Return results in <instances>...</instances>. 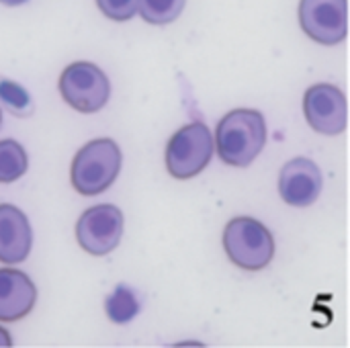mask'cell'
<instances>
[{
  "label": "cell",
  "instance_id": "6da1fadb",
  "mask_svg": "<svg viewBox=\"0 0 350 348\" xmlns=\"http://www.w3.org/2000/svg\"><path fill=\"white\" fill-rule=\"evenodd\" d=\"M215 152L228 166H250L262 152L269 129L265 115L256 109H232L215 127Z\"/></svg>",
  "mask_w": 350,
  "mask_h": 348
},
{
  "label": "cell",
  "instance_id": "7a4b0ae2",
  "mask_svg": "<svg viewBox=\"0 0 350 348\" xmlns=\"http://www.w3.org/2000/svg\"><path fill=\"white\" fill-rule=\"evenodd\" d=\"M121 150L109 137L90 139L84 144L70 166V183L84 197H94L113 187L121 170Z\"/></svg>",
  "mask_w": 350,
  "mask_h": 348
},
{
  "label": "cell",
  "instance_id": "3957f363",
  "mask_svg": "<svg viewBox=\"0 0 350 348\" xmlns=\"http://www.w3.org/2000/svg\"><path fill=\"white\" fill-rule=\"evenodd\" d=\"M221 242L228 258L242 271H262L275 258V238L271 230L250 215L230 219Z\"/></svg>",
  "mask_w": 350,
  "mask_h": 348
},
{
  "label": "cell",
  "instance_id": "277c9868",
  "mask_svg": "<svg viewBox=\"0 0 350 348\" xmlns=\"http://www.w3.org/2000/svg\"><path fill=\"white\" fill-rule=\"evenodd\" d=\"M215 152V139L209 127L201 121L183 125L166 144L164 164L172 178L189 180L201 174Z\"/></svg>",
  "mask_w": 350,
  "mask_h": 348
},
{
  "label": "cell",
  "instance_id": "5b68a950",
  "mask_svg": "<svg viewBox=\"0 0 350 348\" xmlns=\"http://www.w3.org/2000/svg\"><path fill=\"white\" fill-rule=\"evenodd\" d=\"M59 94L78 113H96L111 98L109 76L92 62H72L59 76Z\"/></svg>",
  "mask_w": 350,
  "mask_h": 348
},
{
  "label": "cell",
  "instance_id": "8992f818",
  "mask_svg": "<svg viewBox=\"0 0 350 348\" xmlns=\"http://www.w3.org/2000/svg\"><path fill=\"white\" fill-rule=\"evenodd\" d=\"M123 213L111 203L88 207L76 224V240L90 256L111 254L123 236Z\"/></svg>",
  "mask_w": 350,
  "mask_h": 348
},
{
  "label": "cell",
  "instance_id": "52a82bcc",
  "mask_svg": "<svg viewBox=\"0 0 350 348\" xmlns=\"http://www.w3.org/2000/svg\"><path fill=\"white\" fill-rule=\"evenodd\" d=\"M301 31L320 45H338L349 35V0H299Z\"/></svg>",
  "mask_w": 350,
  "mask_h": 348
},
{
  "label": "cell",
  "instance_id": "ba28073f",
  "mask_svg": "<svg viewBox=\"0 0 350 348\" xmlns=\"http://www.w3.org/2000/svg\"><path fill=\"white\" fill-rule=\"evenodd\" d=\"M304 117L322 135H340L349 123V103L342 88L332 82H318L304 94Z\"/></svg>",
  "mask_w": 350,
  "mask_h": 348
},
{
  "label": "cell",
  "instance_id": "9c48e42d",
  "mask_svg": "<svg viewBox=\"0 0 350 348\" xmlns=\"http://www.w3.org/2000/svg\"><path fill=\"white\" fill-rule=\"evenodd\" d=\"M324 187V176L320 166L310 158L289 160L279 174V195L289 207H312Z\"/></svg>",
  "mask_w": 350,
  "mask_h": 348
},
{
  "label": "cell",
  "instance_id": "30bf717a",
  "mask_svg": "<svg viewBox=\"0 0 350 348\" xmlns=\"http://www.w3.org/2000/svg\"><path fill=\"white\" fill-rule=\"evenodd\" d=\"M33 248V228L29 217L14 205H0V263L18 265Z\"/></svg>",
  "mask_w": 350,
  "mask_h": 348
},
{
  "label": "cell",
  "instance_id": "8fae6325",
  "mask_svg": "<svg viewBox=\"0 0 350 348\" xmlns=\"http://www.w3.org/2000/svg\"><path fill=\"white\" fill-rule=\"evenodd\" d=\"M37 302V287L16 269H0V322H18L27 318Z\"/></svg>",
  "mask_w": 350,
  "mask_h": 348
},
{
  "label": "cell",
  "instance_id": "7c38bea8",
  "mask_svg": "<svg viewBox=\"0 0 350 348\" xmlns=\"http://www.w3.org/2000/svg\"><path fill=\"white\" fill-rule=\"evenodd\" d=\"M29 168V156L16 139L0 142V183L8 185L18 180Z\"/></svg>",
  "mask_w": 350,
  "mask_h": 348
},
{
  "label": "cell",
  "instance_id": "4fadbf2b",
  "mask_svg": "<svg viewBox=\"0 0 350 348\" xmlns=\"http://www.w3.org/2000/svg\"><path fill=\"white\" fill-rule=\"evenodd\" d=\"M187 6V0H139L137 14L156 27L174 23Z\"/></svg>",
  "mask_w": 350,
  "mask_h": 348
},
{
  "label": "cell",
  "instance_id": "5bb4252c",
  "mask_svg": "<svg viewBox=\"0 0 350 348\" xmlns=\"http://www.w3.org/2000/svg\"><path fill=\"white\" fill-rule=\"evenodd\" d=\"M105 310H107V316H109L111 322H115V324H127V322H131L137 316L139 302H137V297L133 295V291L129 287L119 285L107 297Z\"/></svg>",
  "mask_w": 350,
  "mask_h": 348
},
{
  "label": "cell",
  "instance_id": "9a60e30c",
  "mask_svg": "<svg viewBox=\"0 0 350 348\" xmlns=\"http://www.w3.org/2000/svg\"><path fill=\"white\" fill-rule=\"evenodd\" d=\"M0 103L14 115L25 117L31 113V98L25 92V88L6 78H0Z\"/></svg>",
  "mask_w": 350,
  "mask_h": 348
},
{
  "label": "cell",
  "instance_id": "2e32d148",
  "mask_svg": "<svg viewBox=\"0 0 350 348\" xmlns=\"http://www.w3.org/2000/svg\"><path fill=\"white\" fill-rule=\"evenodd\" d=\"M98 10L117 23H125L137 14V2L139 0H94Z\"/></svg>",
  "mask_w": 350,
  "mask_h": 348
},
{
  "label": "cell",
  "instance_id": "e0dca14e",
  "mask_svg": "<svg viewBox=\"0 0 350 348\" xmlns=\"http://www.w3.org/2000/svg\"><path fill=\"white\" fill-rule=\"evenodd\" d=\"M0 347H12V340H10V334L0 326Z\"/></svg>",
  "mask_w": 350,
  "mask_h": 348
},
{
  "label": "cell",
  "instance_id": "ac0fdd59",
  "mask_svg": "<svg viewBox=\"0 0 350 348\" xmlns=\"http://www.w3.org/2000/svg\"><path fill=\"white\" fill-rule=\"evenodd\" d=\"M25 2H29V0H0V4H4V6H21Z\"/></svg>",
  "mask_w": 350,
  "mask_h": 348
},
{
  "label": "cell",
  "instance_id": "d6986e66",
  "mask_svg": "<svg viewBox=\"0 0 350 348\" xmlns=\"http://www.w3.org/2000/svg\"><path fill=\"white\" fill-rule=\"evenodd\" d=\"M0 121H2V109H0Z\"/></svg>",
  "mask_w": 350,
  "mask_h": 348
}]
</instances>
